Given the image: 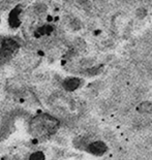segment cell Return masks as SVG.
<instances>
[{
    "instance_id": "cell-1",
    "label": "cell",
    "mask_w": 152,
    "mask_h": 160,
    "mask_svg": "<svg viewBox=\"0 0 152 160\" xmlns=\"http://www.w3.org/2000/svg\"><path fill=\"white\" fill-rule=\"evenodd\" d=\"M60 127V122L53 116L39 114L31 119L29 123V131L33 138L46 139L55 134Z\"/></svg>"
},
{
    "instance_id": "cell-2",
    "label": "cell",
    "mask_w": 152,
    "mask_h": 160,
    "mask_svg": "<svg viewBox=\"0 0 152 160\" xmlns=\"http://www.w3.org/2000/svg\"><path fill=\"white\" fill-rule=\"evenodd\" d=\"M87 151L94 156H103L108 151V146L103 141H93L86 147Z\"/></svg>"
},
{
    "instance_id": "cell-3",
    "label": "cell",
    "mask_w": 152,
    "mask_h": 160,
    "mask_svg": "<svg viewBox=\"0 0 152 160\" xmlns=\"http://www.w3.org/2000/svg\"><path fill=\"white\" fill-rule=\"evenodd\" d=\"M18 43H17L15 40L13 39H5L4 42H2V49H1V54L2 56H8L12 55L13 53H15L17 50H18Z\"/></svg>"
},
{
    "instance_id": "cell-4",
    "label": "cell",
    "mask_w": 152,
    "mask_h": 160,
    "mask_svg": "<svg viewBox=\"0 0 152 160\" xmlns=\"http://www.w3.org/2000/svg\"><path fill=\"white\" fill-rule=\"evenodd\" d=\"M81 85V80L78 78H68L63 82V87L66 91L73 92L77 90Z\"/></svg>"
},
{
    "instance_id": "cell-5",
    "label": "cell",
    "mask_w": 152,
    "mask_h": 160,
    "mask_svg": "<svg viewBox=\"0 0 152 160\" xmlns=\"http://www.w3.org/2000/svg\"><path fill=\"white\" fill-rule=\"evenodd\" d=\"M19 15H20V8H13L11 12V13H9L8 22H9V25H11L13 28H17V27L20 26Z\"/></svg>"
},
{
    "instance_id": "cell-6",
    "label": "cell",
    "mask_w": 152,
    "mask_h": 160,
    "mask_svg": "<svg viewBox=\"0 0 152 160\" xmlns=\"http://www.w3.org/2000/svg\"><path fill=\"white\" fill-rule=\"evenodd\" d=\"M138 111L141 113L152 114V102H143L138 107Z\"/></svg>"
},
{
    "instance_id": "cell-7",
    "label": "cell",
    "mask_w": 152,
    "mask_h": 160,
    "mask_svg": "<svg viewBox=\"0 0 152 160\" xmlns=\"http://www.w3.org/2000/svg\"><path fill=\"white\" fill-rule=\"evenodd\" d=\"M53 31V27L52 26H43L39 29H38V31L35 32V37H39L40 35H45V34H50Z\"/></svg>"
},
{
    "instance_id": "cell-8",
    "label": "cell",
    "mask_w": 152,
    "mask_h": 160,
    "mask_svg": "<svg viewBox=\"0 0 152 160\" xmlns=\"http://www.w3.org/2000/svg\"><path fill=\"white\" fill-rule=\"evenodd\" d=\"M45 157L46 156L43 152L38 151V152L32 153V154L30 155L29 160H45Z\"/></svg>"
},
{
    "instance_id": "cell-9",
    "label": "cell",
    "mask_w": 152,
    "mask_h": 160,
    "mask_svg": "<svg viewBox=\"0 0 152 160\" xmlns=\"http://www.w3.org/2000/svg\"><path fill=\"white\" fill-rule=\"evenodd\" d=\"M47 19H48V21H49V22H50V21H52V17H50V16H49Z\"/></svg>"
}]
</instances>
